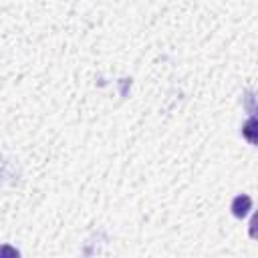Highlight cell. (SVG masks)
I'll return each mask as SVG.
<instances>
[{"label": "cell", "instance_id": "cell-1", "mask_svg": "<svg viewBox=\"0 0 258 258\" xmlns=\"http://www.w3.org/2000/svg\"><path fill=\"white\" fill-rule=\"evenodd\" d=\"M250 208H252V200H250V196H246V194L236 196V198L232 200V206H230V210H232V214H234L236 218H244V216L250 212Z\"/></svg>", "mask_w": 258, "mask_h": 258}, {"label": "cell", "instance_id": "cell-2", "mask_svg": "<svg viewBox=\"0 0 258 258\" xmlns=\"http://www.w3.org/2000/svg\"><path fill=\"white\" fill-rule=\"evenodd\" d=\"M242 135L248 143L258 145V117H250L244 125H242Z\"/></svg>", "mask_w": 258, "mask_h": 258}, {"label": "cell", "instance_id": "cell-4", "mask_svg": "<svg viewBox=\"0 0 258 258\" xmlns=\"http://www.w3.org/2000/svg\"><path fill=\"white\" fill-rule=\"evenodd\" d=\"M248 234H250V238L258 240V212L252 216V220H250V224H248Z\"/></svg>", "mask_w": 258, "mask_h": 258}, {"label": "cell", "instance_id": "cell-3", "mask_svg": "<svg viewBox=\"0 0 258 258\" xmlns=\"http://www.w3.org/2000/svg\"><path fill=\"white\" fill-rule=\"evenodd\" d=\"M244 107H246L248 113H252L254 117H258V99L254 97L252 91H246L244 93Z\"/></svg>", "mask_w": 258, "mask_h": 258}]
</instances>
